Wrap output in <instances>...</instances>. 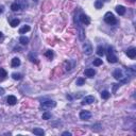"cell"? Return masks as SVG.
Listing matches in <instances>:
<instances>
[{"label":"cell","instance_id":"cell-1","mask_svg":"<svg viewBox=\"0 0 136 136\" xmlns=\"http://www.w3.org/2000/svg\"><path fill=\"white\" fill-rule=\"evenodd\" d=\"M104 21L108 24H115L117 23V19H116V17L114 16V14L112 12H107L104 15Z\"/></svg>","mask_w":136,"mask_h":136},{"label":"cell","instance_id":"cell-2","mask_svg":"<svg viewBox=\"0 0 136 136\" xmlns=\"http://www.w3.org/2000/svg\"><path fill=\"white\" fill-rule=\"evenodd\" d=\"M57 105V102L53 100H46V101L42 102V107L43 108H52Z\"/></svg>","mask_w":136,"mask_h":136},{"label":"cell","instance_id":"cell-3","mask_svg":"<svg viewBox=\"0 0 136 136\" xmlns=\"http://www.w3.org/2000/svg\"><path fill=\"white\" fill-rule=\"evenodd\" d=\"M107 61L110 63H117V57L113 52V48H108V54H107Z\"/></svg>","mask_w":136,"mask_h":136},{"label":"cell","instance_id":"cell-4","mask_svg":"<svg viewBox=\"0 0 136 136\" xmlns=\"http://www.w3.org/2000/svg\"><path fill=\"white\" fill-rule=\"evenodd\" d=\"M113 77H114L116 80H121V81L123 82L124 74H123V72H122V70H121V69H119V68L116 69L115 71L113 72Z\"/></svg>","mask_w":136,"mask_h":136},{"label":"cell","instance_id":"cell-5","mask_svg":"<svg viewBox=\"0 0 136 136\" xmlns=\"http://www.w3.org/2000/svg\"><path fill=\"white\" fill-rule=\"evenodd\" d=\"M90 117H92V114L88 111H82L80 113V119H82V120H89Z\"/></svg>","mask_w":136,"mask_h":136},{"label":"cell","instance_id":"cell-6","mask_svg":"<svg viewBox=\"0 0 136 136\" xmlns=\"http://www.w3.org/2000/svg\"><path fill=\"white\" fill-rule=\"evenodd\" d=\"M83 50H84V53L89 55L90 53H92L93 51V48H92V45H90L89 43H85L84 46H83Z\"/></svg>","mask_w":136,"mask_h":136},{"label":"cell","instance_id":"cell-7","mask_svg":"<svg viewBox=\"0 0 136 136\" xmlns=\"http://www.w3.org/2000/svg\"><path fill=\"white\" fill-rule=\"evenodd\" d=\"M80 21H81L82 23H84V24H89L90 23V19H89V17L87 16V15L81 14L80 15Z\"/></svg>","mask_w":136,"mask_h":136},{"label":"cell","instance_id":"cell-8","mask_svg":"<svg viewBox=\"0 0 136 136\" xmlns=\"http://www.w3.org/2000/svg\"><path fill=\"white\" fill-rule=\"evenodd\" d=\"M95 101V98L93 97V96H87V97H85L83 99V101H82V104H92L93 102Z\"/></svg>","mask_w":136,"mask_h":136},{"label":"cell","instance_id":"cell-9","mask_svg":"<svg viewBox=\"0 0 136 136\" xmlns=\"http://www.w3.org/2000/svg\"><path fill=\"white\" fill-rule=\"evenodd\" d=\"M127 55L131 59H134L136 57V49L135 48H131V49H128L127 51H125Z\"/></svg>","mask_w":136,"mask_h":136},{"label":"cell","instance_id":"cell-10","mask_svg":"<svg viewBox=\"0 0 136 136\" xmlns=\"http://www.w3.org/2000/svg\"><path fill=\"white\" fill-rule=\"evenodd\" d=\"M84 74L86 75V77H88V78H93L94 75L96 74V71H95L93 68H87V69H85Z\"/></svg>","mask_w":136,"mask_h":136},{"label":"cell","instance_id":"cell-11","mask_svg":"<svg viewBox=\"0 0 136 136\" xmlns=\"http://www.w3.org/2000/svg\"><path fill=\"white\" fill-rule=\"evenodd\" d=\"M7 101H8V104H10V105H15L17 102V99L15 96H9L7 98Z\"/></svg>","mask_w":136,"mask_h":136},{"label":"cell","instance_id":"cell-12","mask_svg":"<svg viewBox=\"0 0 136 136\" xmlns=\"http://www.w3.org/2000/svg\"><path fill=\"white\" fill-rule=\"evenodd\" d=\"M20 9H21L20 3L17 2V1H16V2H14V3L12 4V6H11V10H12L13 12H17V11H19Z\"/></svg>","mask_w":136,"mask_h":136},{"label":"cell","instance_id":"cell-13","mask_svg":"<svg viewBox=\"0 0 136 136\" xmlns=\"http://www.w3.org/2000/svg\"><path fill=\"white\" fill-rule=\"evenodd\" d=\"M116 12H117L119 15H124L125 8L123 6H117V7H116Z\"/></svg>","mask_w":136,"mask_h":136},{"label":"cell","instance_id":"cell-14","mask_svg":"<svg viewBox=\"0 0 136 136\" xmlns=\"http://www.w3.org/2000/svg\"><path fill=\"white\" fill-rule=\"evenodd\" d=\"M33 133H34L35 135H38V136H43V135L45 134L44 130H43V129H39V128H35V129H33Z\"/></svg>","mask_w":136,"mask_h":136},{"label":"cell","instance_id":"cell-15","mask_svg":"<svg viewBox=\"0 0 136 136\" xmlns=\"http://www.w3.org/2000/svg\"><path fill=\"white\" fill-rule=\"evenodd\" d=\"M20 65V60L18 58H14L12 60V67H18Z\"/></svg>","mask_w":136,"mask_h":136},{"label":"cell","instance_id":"cell-16","mask_svg":"<svg viewBox=\"0 0 136 136\" xmlns=\"http://www.w3.org/2000/svg\"><path fill=\"white\" fill-rule=\"evenodd\" d=\"M30 30H31V28H30V26H23L22 28L19 29V33H20V34H24V33L29 32Z\"/></svg>","mask_w":136,"mask_h":136},{"label":"cell","instance_id":"cell-17","mask_svg":"<svg viewBox=\"0 0 136 136\" xmlns=\"http://www.w3.org/2000/svg\"><path fill=\"white\" fill-rule=\"evenodd\" d=\"M19 22H20V20H19L18 18H15V19H12V20L10 21V24H11V27L15 28V27H17V26H18Z\"/></svg>","mask_w":136,"mask_h":136},{"label":"cell","instance_id":"cell-18","mask_svg":"<svg viewBox=\"0 0 136 136\" xmlns=\"http://www.w3.org/2000/svg\"><path fill=\"white\" fill-rule=\"evenodd\" d=\"M102 7H103L102 0H96L95 1V8L97 10H100V9H102Z\"/></svg>","mask_w":136,"mask_h":136},{"label":"cell","instance_id":"cell-19","mask_svg":"<svg viewBox=\"0 0 136 136\" xmlns=\"http://www.w3.org/2000/svg\"><path fill=\"white\" fill-rule=\"evenodd\" d=\"M19 43H20L21 45H28L29 44V38L28 37H26V36H21L20 38H19Z\"/></svg>","mask_w":136,"mask_h":136},{"label":"cell","instance_id":"cell-20","mask_svg":"<svg viewBox=\"0 0 136 136\" xmlns=\"http://www.w3.org/2000/svg\"><path fill=\"white\" fill-rule=\"evenodd\" d=\"M110 96H111V94L107 92V90H103V92H101V98L102 99H108Z\"/></svg>","mask_w":136,"mask_h":136},{"label":"cell","instance_id":"cell-21","mask_svg":"<svg viewBox=\"0 0 136 136\" xmlns=\"http://www.w3.org/2000/svg\"><path fill=\"white\" fill-rule=\"evenodd\" d=\"M97 54L99 55V57H102V55L104 54V49H103L102 46H99L97 48Z\"/></svg>","mask_w":136,"mask_h":136},{"label":"cell","instance_id":"cell-22","mask_svg":"<svg viewBox=\"0 0 136 136\" xmlns=\"http://www.w3.org/2000/svg\"><path fill=\"white\" fill-rule=\"evenodd\" d=\"M7 77V71L3 68H0V80H3Z\"/></svg>","mask_w":136,"mask_h":136},{"label":"cell","instance_id":"cell-23","mask_svg":"<svg viewBox=\"0 0 136 136\" xmlns=\"http://www.w3.org/2000/svg\"><path fill=\"white\" fill-rule=\"evenodd\" d=\"M84 83H85V80L83 78H79L77 80V82H75V84L79 85V86H82V85H84Z\"/></svg>","mask_w":136,"mask_h":136},{"label":"cell","instance_id":"cell-24","mask_svg":"<svg viewBox=\"0 0 136 136\" xmlns=\"http://www.w3.org/2000/svg\"><path fill=\"white\" fill-rule=\"evenodd\" d=\"M12 78H13L14 80H20V79L22 78V75H21L20 73H16V72H14V73L12 74Z\"/></svg>","mask_w":136,"mask_h":136},{"label":"cell","instance_id":"cell-25","mask_svg":"<svg viewBox=\"0 0 136 136\" xmlns=\"http://www.w3.org/2000/svg\"><path fill=\"white\" fill-rule=\"evenodd\" d=\"M94 65L95 66H100V65H102V60H100V59L94 60Z\"/></svg>","mask_w":136,"mask_h":136},{"label":"cell","instance_id":"cell-26","mask_svg":"<svg viewBox=\"0 0 136 136\" xmlns=\"http://www.w3.org/2000/svg\"><path fill=\"white\" fill-rule=\"evenodd\" d=\"M45 55H46L48 59L51 60V59L53 58V52L51 51V50H48V51H46V53H45Z\"/></svg>","mask_w":136,"mask_h":136},{"label":"cell","instance_id":"cell-27","mask_svg":"<svg viewBox=\"0 0 136 136\" xmlns=\"http://www.w3.org/2000/svg\"><path fill=\"white\" fill-rule=\"evenodd\" d=\"M50 118H51V114H50V113L46 112V113H44V114H43V119L48 120V119H50Z\"/></svg>","mask_w":136,"mask_h":136},{"label":"cell","instance_id":"cell-28","mask_svg":"<svg viewBox=\"0 0 136 136\" xmlns=\"http://www.w3.org/2000/svg\"><path fill=\"white\" fill-rule=\"evenodd\" d=\"M62 135H63V136H66V135L70 136V135H71V133H70V132H64V133H63Z\"/></svg>","mask_w":136,"mask_h":136},{"label":"cell","instance_id":"cell-29","mask_svg":"<svg viewBox=\"0 0 136 136\" xmlns=\"http://www.w3.org/2000/svg\"><path fill=\"white\" fill-rule=\"evenodd\" d=\"M4 94V89L2 87H0V96H2Z\"/></svg>","mask_w":136,"mask_h":136},{"label":"cell","instance_id":"cell-30","mask_svg":"<svg viewBox=\"0 0 136 136\" xmlns=\"http://www.w3.org/2000/svg\"><path fill=\"white\" fill-rule=\"evenodd\" d=\"M3 12V7L2 6H0V14H1Z\"/></svg>","mask_w":136,"mask_h":136},{"label":"cell","instance_id":"cell-31","mask_svg":"<svg viewBox=\"0 0 136 136\" xmlns=\"http://www.w3.org/2000/svg\"><path fill=\"white\" fill-rule=\"evenodd\" d=\"M129 1H131V2H134V1H135V0H129Z\"/></svg>","mask_w":136,"mask_h":136},{"label":"cell","instance_id":"cell-32","mask_svg":"<svg viewBox=\"0 0 136 136\" xmlns=\"http://www.w3.org/2000/svg\"><path fill=\"white\" fill-rule=\"evenodd\" d=\"M1 36H2V33H1V32H0V37H1Z\"/></svg>","mask_w":136,"mask_h":136},{"label":"cell","instance_id":"cell-33","mask_svg":"<svg viewBox=\"0 0 136 136\" xmlns=\"http://www.w3.org/2000/svg\"><path fill=\"white\" fill-rule=\"evenodd\" d=\"M33 1H37V0H33Z\"/></svg>","mask_w":136,"mask_h":136},{"label":"cell","instance_id":"cell-34","mask_svg":"<svg viewBox=\"0 0 136 136\" xmlns=\"http://www.w3.org/2000/svg\"><path fill=\"white\" fill-rule=\"evenodd\" d=\"M106 1H107V0H106Z\"/></svg>","mask_w":136,"mask_h":136}]
</instances>
